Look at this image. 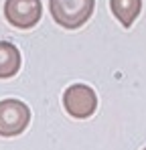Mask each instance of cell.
I'll use <instances>...</instances> for the list:
<instances>
[{
  "instance_id": "cell-1",
  "label": "cell",
  "mask_w": 146,
  "mask_h": 150,
  "mask_svg": "<svg viewBox=\"0 0 146 150\" xmlns=\"http://www.w3.org/2000/svg\"><path fill=\"white\" fill-rule=\"evenodd\" d=\"M96 0H49L53 21L63 28H79L94 14Z\"/></svg>"
},
{
  "instance_id": "cell-2",
  "label": "cell",
  "mask_w": 146,
  "mask_h": 150,
  "mask_svg": "<svg viewBox=\"0 0 146 150\" xmlns=\"http://www.w3.org/2000/svg\"><path fill=\"white\" fill-rule=\"evenodd\" d=\"M30 122V110L21 100H2L0 101V136L12 138L26 130Z\"/></svg>"
},
{
  "instance_id": "cell-3",
  "label": "cell",
  "mask_w": 146,
  "mask_h": 150,
  "mask_svg": "<svg viewBox=\"0 0 146 150\" xmlns=\"http://www.w3.org/2000/svg\"><path fill=\"white\" fill-rule=\"evenodd\" d=\"M63 108L69 116L77 120H85L94 116V112L97 110V96L89 85L73 83L63 93Z\"/></svg>"
},
{
  "instance_id": "cell-4",
  "label": "cell",
  "mask_w": 146,
  "mask_h": 150,
  "mask_svg": "<svg viewBox=\"0 0 146 150\" xmlns=\"http://www.w3.org/2000/svg\"><path fill=\"white\" fill-rule=\"evenodd\" d=\"M4 16L16 28H33L43 16L41 0H6Z\"/></svg>"
},
{
  "instance_id": "cell-5",
  "label": "cell",
  "mask_w": 146,
  "mask_h": 150,
  "mask_svg": "<svg viewBox=\"0 0 146 150\" xmlns=\"http://www.w3.org/2000/svg\"><path fill=\"white\" fill-rule=\"evenodd\" d=\"M112 14L118 18L122 26H132L142 10V0H110Z\"/></svg>"
},
{
  "instance_id": "cell-6",
  "label": "cell",
  "mask_w": 146,
  "mask_h": 150,
  "mask_svg": "<svg viewBox=\"0 0 146 150\" xmlns=\"http://www.w3.org/2000/svg\"><path fill=\"white\" fill-rule=\"evenodd\" d=\"M21 69V51L12 43L0 41V79H8Z\"/></svg>"
},
{
  "instance_id": "cell-7",
  "label": "cell",
  "mask_w": 146,
  "mask_h": 150,
  "mask_svg": "<svg viewBox=\"0 0 146 150\" xmlns=\"http://www.w3.org/2000/svg\"><path fill=\"white\" fill-rule=\"evenodd\" d=\"M144 150H146V148H144Z\"/></svg>"
}]
</instances>
